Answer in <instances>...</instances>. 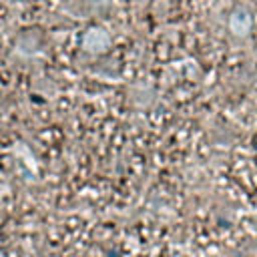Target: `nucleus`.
<instances>
[{"instance_id": "1", "label": "nucleus", "mask_w": 257, "mask_h": 257, "mask_svg": "<svg viewBox=\"0 0 257 257\" xmlns=\"http://www.w3.org/2000/svg\"><path fill=\"white\" fill-rule=\"evenodd\" d=\"M253 26V18H251V12L243 6H237L231 16H229V30L235 34V36H247L249 30Z\"/></svg>"}, {"instance_id": "2", "label": "nucleus", "mask_w": 257, "mask_h": 257, "mask_svg": "<svg viewBox=\"0 0 257 257\" xmlns=\"http://www.w3.org/2000/svg\"><path fill=\"white\" fill-rule=\"evenodd\" d=\"M110 44V36L104 28H90L82 36V46L88 52H104Z\"/></svg>"}]
</instances>
